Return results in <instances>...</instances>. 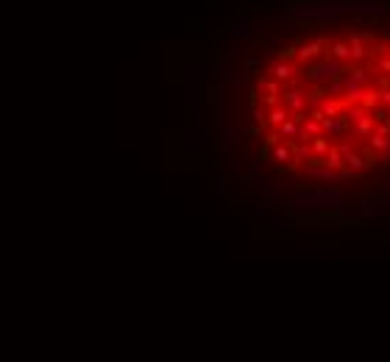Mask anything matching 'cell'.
Returning <instances> with one entry per match:
<instances>
[{"mask_svg": "<svg viewBox=\"0 0 390 362\" xmlns=\"http://www.w3.org/2000/svg\"><path fill=\"white\" fill-rule=\"evenodd\" d=\"M343 73H346V64L343 62H335V59H323V62H318L315 67H310V81L312 84H329V81L335 78H343Z\"/></svg>", "mask_w": 390, "mask_h": 362, "instance_id": "1", "label": "cell"}, {"mask_svg": "<svg viewBox=\"0 0 390 362\" xmlns=\"http://www.w3.org/2000/svg\"><path fill=\"white\" fill-rule=\"evenodd\" d=\"M340 6H343V14H357V17L382 14V6L379 3H340Z\"/></svg>", "mask_w": 390, "mask_h": 362, "instance_id": "2", "label": "cell"}, {"mask_svg": "<svg viewBox=\"0 0 390 362\" xmlns=\"http://www.w3.org/2000/svg\"><path fill=\"white\" fill-rule=\"evenodd\" d=\"M326 53H329V59H335V62H343V64L351 59V47H348V42H343V39H335V42L326 47Z\"/></svg>", "mask_w": 390, "mask_h": 362, "instance_id": "3", "label": "cell"}, {"mask_svg": "<svg viewBox=\"0 0 390 362\" xmlns=\"http://www.w3.org/2000/svg\"><path fill=\"white\" fill-rule=\"evenodd\" d=\"M323 53V47L318 45V42H307V45H301V47H295V56H298V64H307V62H312V59H318Z\"/></svg>", "mask_w": 390, "mask_h": 362, "instance_id": "4", "label": "cell"}, {"mask_svg": "<svg viewBox=\"0 0 390 362\" xmlns=\"http://www.w3.org/2000/svg\"><path fill=\"white\" fill-rule=\"evenodd\" d=\"M371 168H374V162H365L359 153H351V156H346V170H351L354 176L365 173V170H371Z\"/></svg>", "mask_w": 390, "mask_h": 362, "instance_id": "5", "label": "cell"}, {"mask_svg": "<svg viewBox=\"0 0 390 362\" xmlns=\"http://www.w3.org/2000/svg\"><path fill=\"white\" fill-rule=\"evenodd\" d=\"M287 117H290V112H287L285 106H273V109H268V123H270L273 128H279L282 123L287 120Z\"/></svg>", "mask_w": 390, "mask_h": 362, "instance_id": "6", "label": "cell"}, {"mask_svg": "<svg viewBox=\"0 0 390 362\" xmlns=\"http://www.w3.org/2000/svg\"><path fill=\"white\" fill-rule=\"evenodd\" d=\"M368 145H371V151H376V153H390V140H387V136L371 134L368 136Z\"/></svg>", "mask_w": 390, "mask_h": 362, "instance_id": "7", "label": "cell"}, {"mask_svg": "<svg viewBox=\"0 0 390 362\" xmlns=\"http://www.w3.org/2000/svg\"><path fill=\"white\" fill-rule=\"evenodd\" d=\"M229 34H232V37H237V39L248 37V34H251V28H248V20H245V17H240V20L234 22L232 28H229Z\"/></svg>", "mask_w": 390, "mask_h": 362, "instance_id": "8", "label": "cell"}, {"mask_svg": "<svg viewBox=\"0 0 390 362\" xmlns=\"http://www.w3.org/2000/svg\"><path fill=\"white\" fill-rule=\"evenodd\" d=\"M346 73H348V78H351V81H357V84L359 87H368V73H365V70L363 67H351V70H346Z\"/></svg>", "mask_w": 390, "mask_h": 362, "instance_id": "9", "label": "cell"}, {"mask_svg": "<svg viewBox=\"0 0 390 362\" xmlns=\"http://www.w3.org/2000/svg\"><path fill=\"white\" fill-rule=\"evenodd\" d=\"M273 159H276V162H282V164H290L293 162V153H290V148H287V145H273Z\"/></svg>", "mask_w": 390, "mask_h": 362, "instance_id": "10", "label": "cell"}, {"mask_svg": "<svg viewBox=\"0 0 390 362\" xmlns=\"http://www.w3.org/2000/svg\"><path fill=\"white\" fill-rule=\"evenodd\" d=\"M323 90H326V95H340V92H343V78H335V81H329V84L323 87Z\"/></svg>", "mask_w": 390, "mask_h": 362, "instance_id": "11", "label": "cell"}, {"mask_svg": "<svg viewBox=\"0 0 390 362\" xmlns=\"http://www.w3.org/2000/svg\"><path fill=\"white\" fill-rule=\"evenodd\" d=\"M379 103L390 109V90H379Z\"/></svg>", "mask_w": 390, "mask_h": 362, "instance_id": "12", "label": "cell"}, {"mask_svg": "<svg viewBox=\"0 0 390 362\" xmlns=\"http://www.w3.org/2000/svg\"><path fill=\"white\" fill-rule=\"evenodd\" d=\"M379 70H382V73H390V59L387 56L379 59Z\"/></svg>", "mask_w": 390, "mask_h": 362, "instance_id": "13", "label": "cell"}]
</instances>
